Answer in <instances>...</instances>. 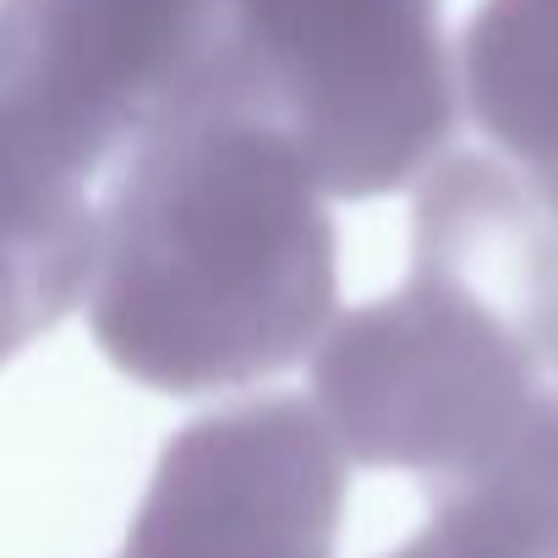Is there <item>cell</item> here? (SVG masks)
Instances as JSON below:
<instances>
[{
  "label": "cell",
  "instance_id": "cell-1",
  "mask_svg": "<svg viewBox=\"0 0 558 558\" xmlns=\"http://www.w3.org/2000/svg\"><path fill=\"white\" fill-rule=\"evenodd\" d=\"M335 252V219L291 143L186 94L126 148L99 208L88 324L159 395L246 389L329 335Z\"/></svg>",
  "mask_w": 558,
  "mask_h": 558
},
{
  "label": "cell",
  "instance_id": "cell-2",
  "mask_svg": "<svg viewBox=\"0 0 558 558\" xmlns=\"http://www.w3.org/2000/svg\"><path fill=\"white\" fill-rule=\"evenodd\" d=\"M558 362V208L514 170L454 154L422 175L411 279L313 351V405L345 460L438 487L493 460Z\"/></svg>",
  "mask_w": 558,
  "mask_h": 558
},
{
  "label": "cell",
  "instance_id": "cell-3",
  "mask_svg": "<svg viewBox=\"0 0 558 558\" xmlns=\"http://www.w3.org/2000/svg\"><path fill=\"white\" fill-rule=\"evenodd\" d=\"M192 94L286 137L324 197L395 192L454 132L438 0H214Z\"/></svg>",
  "mask_w": 558,
  "mask_h": 558
},
{
  "label": "cell",
  "instance_id": "cell-4",
  "mask_svg": "<svg viewBox=\"0 0 558 558\" xmlns=\"http://www.w3.org/2000/svg\"><path fill=\"white\" fill-rule=\"evenodd\" d=\"M345 449L302 395H268L170 438L121 558H335Z\"/></svg>",
  "mask_w": 558,
  "mask_h": 558
},
{
  "label": "cell",
  "instance_id": "cell-5",
  "mask_svg": "<svg viewBox=\"0 0 558 558\" xmlns=\"http://www.w3.org/2000/svg\"><path fill=\"white\" fill-rule=\"evenodd\" d=\"M99 263L88 181L0 121V362H12L77 302Z\"/></svg>",
  "mask_w": 558,
  "mask_h": 558
},
{
  "label": "cell",
  "instance_id": "cell-6",
  "mask_svg": "<svg viewBox=\"0 0 558 558\" xmlns=\"http://www.w3.org/2000/svg\"><path fill=\"white\" fill-rule=\"evenodd\" d=\"M460 88L476 126L558 203V0H482L460 45Z\"/></svg>",
  "mask_w": 558,
  "mask_h": 558
},
{
  "label": "cell",
  "instance_id": "cell-7",
  "mask_svg": "<svg viewBox=\"0 0 558 558\" xmlns=\"http://www.w3.org/2000/svg\"><path fill=\"white\" fill-rule=\"evenodd\" d=\"M416 558H558V395L476 471L438 487Z\"/></svg>",
  "mask_w": 558,
  "mask_h": 558
},
{
  "label": "cell",
  "instance_id": "cell-8",
  "mask_svg": "<svg viewBox=\"0 0 558 558\" xmlns=\"http://www.w3.org/2000/svg\"><path fill=\"white\" fill-rule=\"evenodd\" d=\"M389 558H416V553H411V547H400V553H389Z\"/></svg>",
  "mask_w": 558,
  "mask_h": 558
}]
</instances>
